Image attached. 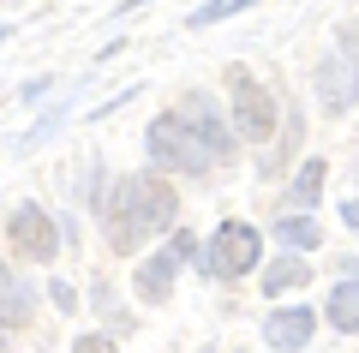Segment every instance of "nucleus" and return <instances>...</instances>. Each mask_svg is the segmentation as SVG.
Instances as JSON below:
<instances>
[{
  "mask_svg": "<svg viewBox=\"0 0 359 353\" xmlns=\"http://www.w3.org/2000/svg\"><path fill=\"white\" fill-rule=\"evenodd\" d=\"M168 222H174V192L162 174L120 180L114 198H108V246L114 252H138L144 234H162Z\"/></svg>",
  "mask_w": 359,
  "mask_h": 353,
  "instance_id": "1",
  "label": "nucleus"
},
{
  "mask_svg": "<svg viewBox=\"0 0 359 353\" xmlns=\"http://www.w3.org/2000/svg\"><path fill=\"white\" fill-rule=\"evenodd\" d=\"M150 156H156V162H168V168H180V174H204V168L216 162L180 114H162V120L150 126Z\"/></svg>",
  "mask_w": 359,
  "mask_h": 353,
  "instance_id": "2",
  "label": "nucleus"
},
{
  "mask_svg": "<svg viewBox=\"0 0 359 353\" xmlns=\"http://www.w3.org/2000/svg\"><path fill=\"white\" fill-rule=\"evenodd\" d=\"M228 84H233V126H240V138L264 144L269 132H276V96H269L245 66H228Z\"/></svg>",
  "mask_w": 359,
  "mask_h": 353,
  "instance_id": "3",
  "label": "nucleus"
},
{
  "mask_svg": "<svg viewBox=\"0 0 359 353\" xmlns=\"http://www.w3.org/2000/svg\"><path fill=\"white\" fill-rule=\"evenodd\" d=\"M257 252H264V240H257L252 222H222L216 240H210V276H245L257 264Z\"/></svg>",
  "mask_w": 359,
  "mask_h": 353,
  "instance_id": "4",
  "label": "nucleus"
},
{
  "mask_svg": "<svg viewBox=\"0 0 359 353\" xmlns=\"http://www.w3.org/2000/svg\"><path fill=\"white\" fill-rule=\"evenodd\" d=\"M6 234H13V252H18V258H30V264H48L54 246H60V240H54V222L36 210V204L13 210V227H6Z\"/></svg>",
  "mask_w": 359,
  "mask_h": 353,
  "instance_id": "5",
  "label": "nucleus"
},
{
  "mask_svg": "<svg viewBox=\"0 0 359 353\" xmlns=\"http://www.w3.org/2000/svg\"><path fill=\"white\" fill-rule=\"evenodd\" d=\"M318 96H323V108H330V114H341L347 102L359 96V54L353 48L318 66Z\"/></svg>",
  "mask_w": 359,
  "mask_h": 353,
  "instance_id": "6",
  "label": "nucleus"
},
{
  "mask_svg": "<svg viewBox=\"0 0 359 353\" xmlns=\"http://www.w3.org/2000/svg\"><path fill=\"white\" fill-rule=\"evenodd\" d=\"M311 329H318V317H311V305H282V312H269L264 317V341L276 353H294L311 341Z\"/></svg>",
  "mask_w": 359,
  "mask_h": 353,
  "instance_id": "7",
  "label": "nucleus"
},
{
  "mask_svg": "<svg viewBox=\"0 0 359 353\" xmlns=\"http://www.w3.org/2000/svg\"><path fill=\"white\" fill-rule=\"evenodd\" d=\"M180 120H186V126L198 132V144H204V150L216 156V162H228V156H233V138L222 132V120L210 114V102H204V96H186V102H180Z\"/></svg>",
  "mask_w": 359,
  "mask_h": 353,
  "instance_id": "8",
  "label": "nucleus"
},
{
  "mask_svg": "<svg viewBox=\"0 0 359 353\" xmlns=\"http://www.w3.org/2000/svg\"><path fill=\"white\" fill-rule=\"evenodd\" d=\"M174 276H180V258H168V252L150 258V264L138 269V300H144V305H162L168 288H174Z\"/></svg>",
  "mask_w": 359,
  "mask_h": 353,
  "instance_id": "9",
  "label": "nucleus"
},
{
  "mask_svg": "<svg viewBox=\"0 0 359 353\" xmlns=\"http://www.w3.org/2000/svg\"><path fill=\"white\" fill-rule=\"evenodd\" d=\"M30 317V288H18V276L0 264V329H18Z\"/></svg>",
  "mask_w": 359,
  "mask_h": 353,
  "instance_id": "10",
  "label": "nucleus"
},
{
  "mask_svg": "<svg viewBox=\"0 0 359 353\" xmlns=\"http://www.w3.org/2000/svg\"><path fill=\"white\" fill-rule=\"evenodd\" d=\"M330 324L359 335V281H341V288L330 293Z\"/></svg>",
  "mask_w": 359,
  "mask_h": 353,
  "instance_id": "11",
  "label": "nucleus"
},
{
  "mask_svg": "<svg viewBox=\"0 0 359 353\" xmlns=\"http://www.w3.org/2000/svg\"><path fill=\"white\" fill-rule=\"evenodd\" d=\"M306 281V264L299 258H276V264L264 269V293H287V288H299Z\"/></svg>",
  "mask_w": 359,
  "mask_h": 353,
  "instance_id": "12",
  "label": "nucleus"
},
{
  "mask_svg": "<svg viewBox=\"0 0 359 353\" xmlns=\"http://www.w3.org/2000/svg\"><path fill=\"white\" fill-rule=\"evenodd\" d=\"M276 240L282 246H318V222H311V215H287V222H276Z\"/></svg>",
  "mask_w": 359,
  "mask_h": 353,
  "instance_id": "13",
  "label": "nucleus"
},
{
  "mask_svg": "<svg viewBox=\"0 0 359 353\" xmlns=\"http://www.w3.org/2000/svg\"><path fill=\"white\" fill-rule=\"evenodd\" d=\"M318 192H323V162L311 156V162L299 168V180H294V198H299V204H318Z\"/></svg>",
  "mask_w": 359,
  "mask_h": 353,
  "instance_id": "14",
  "label": "nucleus"
},
{
  "mask_svg": "<svg viewBox=\"0 0 359 353\" xmlns=\"http://www.w3.org/2000/svg\"><path fill=\"white\" fill-rule=\"evenodd\" d=\"M240 6H252V0H204V6L192 13V25H216V18H233Z\"/></svg>",
  "mask_w": 359,
  "mask_h": 353,
  "instance_id": "15",
  "label": "nucleus"
},
{
  "mask_svg": "<svg viewBox=\"0 0 359 353\" xmlns=\"http://www.w3.org/2000/svg\"><path fill=\"white\" fill-rule=\"evenodd\" d=\"M72 353H114V341H108V335H84Z\"/></svg>",
  "mask_w": 359,
  "mask_h": 353,
  "instance_id": "16",
  "label": "nucleus"
}]
</instances>
